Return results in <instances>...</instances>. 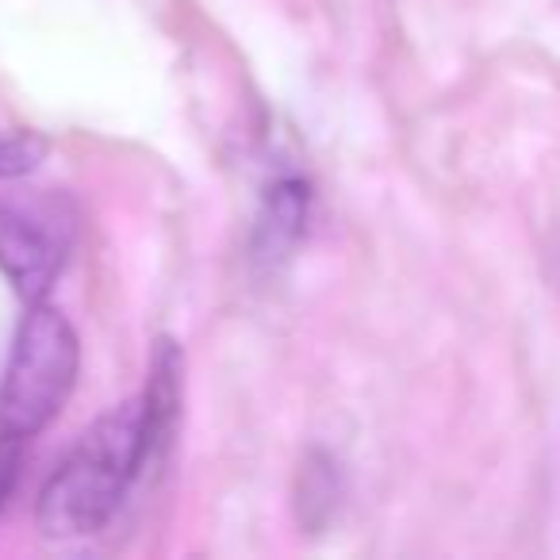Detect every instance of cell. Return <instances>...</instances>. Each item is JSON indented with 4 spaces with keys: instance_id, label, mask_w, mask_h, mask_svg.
Wrapping results in <instances>:
<instances>
[{
    "instance_id": "cell-4",
    "label": "cell",
    "mask_w": 560,
    "mask_h": 560,
    "mask_svg": "<svg viewBox=\"0 0 560 560\" xmlns=\"http://www.w3.org/2000/svg\"><path fill=\"white\" fill-rule=\"evenodd\" d=\"M180 369H185V358H180L177 342L162 338L154 350V361H150L147 396H142V457H147V468H154L165 457V450L173 442V430H177Z\"/></svg>"
},
{
    "instance_id": "cell-1",
    "label": "cell",
    "mask_w": 560,
    "mask_h": 560,
    "mask_svg": "<svg viewBox=\"0 0 560 560\" xmlns=\"http://www.w3.org/2000/svg\"><path fill=\"white\" fill-rule=\"evenodd\" d=\"M139 472H147L142 404H124L96 419L70 450V457L50 472L39 491L35 522L55 541L96 534L108 526Z\"/></svg>"
},
{
    "instance_id": "cell-8",
    "label": "cell",
    "mask_w": 560,
    "mask_h": 560,
    "mask_svg": "<svg viewBox=\"0 0 560 560\" xmlns=\"http://www.w3.org/2000/svg\"><path fill=\"white\" fill-rule=\"evenodd\" d=\"M16 465H20V438L0 434V503H4V495L12 491Z\"/></svg>"
},
{
    "instance_id": "cell-3",
    "label": "cell",
    "mask_w": 560,
    "mask_h": 560,
    "mask_svg": "<svg viewBox=\"0 0 560 560\" xmlns=\"http://www.w3.org/2000/svg\"><path fill=\"white\" fill-rule=\"evenodd\" d=\"M62 249L66 246L55 231H47L39 219L20 211L16 203L0 200V272L27 304L47 296L62 269Z\"/></svg>"
},
{
    "instance_id": "cell-5",
    "label": "cell",
    "mask_w": 560,
    "mask_h": 560,
    "mask_svg": "<svg viewBox=\"0 0 560 560\" xmlns=\"http://www.w3.org/2000/svg\"><path fill=\"white\" fill-rule=\"evenodd\" d=\"M307 226V185L300 180H277V185L265 192L261 215H257L254 231V254L261 261H280L289 257L292 246L304 238Z\"/></svg>"
},
{
    "instance_id": "cell-7",
    "label": "cell",
    "mask_w": 560,
    "mask_h": 560,
    "mask_svg": "<svg viewBox=\"0 0 560 560\" xmlns=\"http://www.w3.org/2000/svg\"><path fill=\"white\" fill-rule=\"evenodd\" d=\"M50 154V142L39 131H16L0 135V180L24 177L43 165V158Z\"/></svg>"
},
{
    "instance_id": "cell-6",
    "label": "cell",
    "mask_w": 560,
    "mask_h": 560,
    "mask_svg": "<svg viewBox=\"0 0 560 560\" xmlns=\"http://www.w3.org/2000/svg\"><path fill=\"white\" fill-rule=\"evenodd\" d=\"M335 460L323 457V453H312L300 472V522L319 529L323 522L335 514L338 506V472Z\"/></svg>"
},
{
    "instance_id": "cell-2",
    "label": "cell",
    "mask_w": 560,
    "mask_h": 560,
    "mask_svg": "<svg viewBox=\"0 0 560 560\" xmlns=\"http://www.w3.org/2000/svg\"><path fill=\"white\" fill-rule=\"evenodd\" d=\"M78 365L81 346L70 319L58 307L35 300L16 330L4 384H0V434L20 442L43 434L70 399Z\"/></svg>"
}]
</instances>
